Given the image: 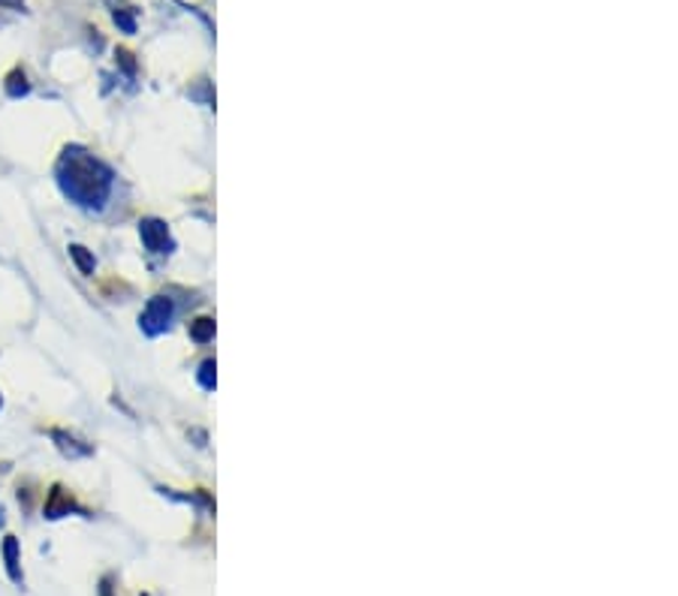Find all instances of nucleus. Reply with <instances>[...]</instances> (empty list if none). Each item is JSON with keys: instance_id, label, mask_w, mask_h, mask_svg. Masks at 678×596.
<instances>
[{"instance_id": "nucleus-11", "label": "nucleus", "mask_w": 678, "mask_h": 596, "mask_svg": "<svg viewBox=\"0 0 678 596\" xmlns=\"http://www.w3.org/2000/svg\"><path fill=\"white\" fill-rule=\"evenodd\" d=\"M24 0H0V7H7V10H19Z\"/></svg>"}, {"instance_id": "nucleus-14", "label": "nucleus", "mask_w": 678, "mask_h": 596, "mask_svg": "<svg viewBox=\"0 0 678 596\" xmlns=\"http://www.w3.org/2000/svg\"><path fill=\"white\" fill-rule=\"evenodd\" d=\"M0 407H3V394H0Z\"/></svg>"}, {"instance_id": "nucleus-8", "label": "nucleus", "mask_w": 678, "mask_h": 596, "mask_svg": "<svg viewBox=\"0 0 678 596\" xmlns=\"http://www.w3.org/2000/svg\"><path fill=\"white\" fill-rule=\"evenodd\" d=\"M31 91V85H28V75H24V70H12L10 75H7V94L10 96H24Z\"/></svg>"}, {"instance_id": "nucleus-10", "label": "nucleus", "mask_w": 678, "mask_h": 596, "mask_svg": "<svg viewBox=\"0 0 678 596\" xmlns=\"http://www.w3.org/2000/svg\"><path fill=\"white\" fill-rule=\"evenodd\" d=\"M199 380H203L205 389H215V362L203 364V371H199Z\"/></svg>"}, {"instance_id": "nucleus-7", "label": "nucleus", "mask_w": 678, "mask_h": 596, "mask_svg": "<svg viewBox=\"0 0 678 596\" xmlns=\"http://www.w3.org/2000/svg\"><path fill=\"white\" fill-rule=\"evenodd\" d=\"M70 256H73L75 268H79L82 275H94V268H97V259H94V254H91L88 247L70 245Z\"/></svg>"}, {"instance_id": "nucleus-5", "label": "nucleus", "mask_w": 678, "mask_h": 596, "mask_svg": "<svg viewBox=\"0 0 678 596\" xmlns=\"http://www.w3.org/2000/svg\"><path fill=\"white\" fill-rule=\"evenodd\" d=\"M73 510H79L73 497H70L61 485H54V489L49 491V497H45V510H43L45 518H52L54 522V518H64V515H70Z\"/></svg>"}, {"instance_id": "nucleus-12", "label": "nucleus", "mask_w": 678, "mask_h": 596, "mask_svg": "<svg viewBox=\"0 0 678 596\" xmlns=\"http://www.w3.org/2000/svg\"><path fill=\"white\" fill-rule=\"evenodd\" d=\"M100 596H112V587H109V582H103V590H100Z\"/></svg>"}, {"instance_id": "nucleus-6", "label": "nucleus", "mask_w": 678, "mask_h": 596, "mask_svg": "<svg viewBox=\"0 0 678 596\" xmlns=\"http://www.w3.org/2000/svg\"><path fill=\"white\" fill-rule=\"evenodd\" d=\"M0 552H3V561H7V575H10L16 585H22L24 575H22V566H19L22 564V557H19V540H16V536H7Z\"/></svg>"}, {"instance_id": "nucleus-13", "label": "nucleus", "mask_w": 678, "mask_h": 596, "mask_svg": "<svg viewBox=\"0 0 678 596\" xmlns=\"http://www.w3.org/2000/svg\"><path fill=\"white\" fill-rule=\"evenodd\" d=\"M3 522H7V518H3V506H0V527H3Z\"/></svg>"}, {"instance_id": "nucleus-3", "label": "nucleus", "mask_w": 678, "mask_h": 596, "mask_svg": "<svg viewBox=\"0 0 678 596\" xmlns=\"http://www.w3.org/2000/svg\"><path fill=\"white\" fill-rule=\"evenodd\" d=\"M140 238L145 250L151 254H170L173 250V235H170V226L157 220V217H145L140 224Z\"/></svg>"}, {"instance_id": "nucleus-4", "label": "nucleus", "mask_w": 678, "mask_h": 596, "mask_svg": "<svg viewBox=\"0 0 678 596\" xmlns=\"http://www.w3.org/2000/svg\"><path fill=\"white\" fill-rule=\"evenodd\" d=\"M49 436L54 440V446L61 449L64 455H70V459H88V455L94 452V446H91V443L79 440V436L70 434V431H61V428H52V431H49Z\"/></svg>"}, {"instance_id": "nucleus-2", "label": "nucleus", "mask_w": 678, "mask_h": 596, "mask_svg": "<svg viewBox=\"0 0 678 596\" xmlns=\"http://www.w3.org/2000/svg\"><path fill=\"white\" fill-rule=\"evenodd\" d=\"M173 314H175L173 298L154 296L148 305H145V310H142L140 329L145 331L148 338H157V335H163V331L170 329V322H173Z\"/></svg>"}, {"instance_id": "nucleus-1", "label": "nucleus", "mask_w": 678, "mask_h": 596, "mask_svg": "<svg viewBox=\"0 0 678 596\" xmlns=\"http://www.w3.org/2000/svg\"><path fill=\"white\" fill-rule=\"evenodd\" d=\"M54 178L66 199L88 212H100L115 187V172L82 148H66L61 154V161L54 166Z\"/></svg>"}, {"instance_id": "nucleus-9", "label": "nucleus", "mask_w": 678, "mask_h": 596, "mask_svg": "<svg viewBox=\"0 0 678 596\" xmlns=\"http://www.w3.org/2000/svg\"><path fill=\"white\" fill-rule=\"evenodd\" d=\"M191 338L199 343L212 341L215 338V320H208V317H199L196 322H191Z\"/></svg>"}]
</instances>
